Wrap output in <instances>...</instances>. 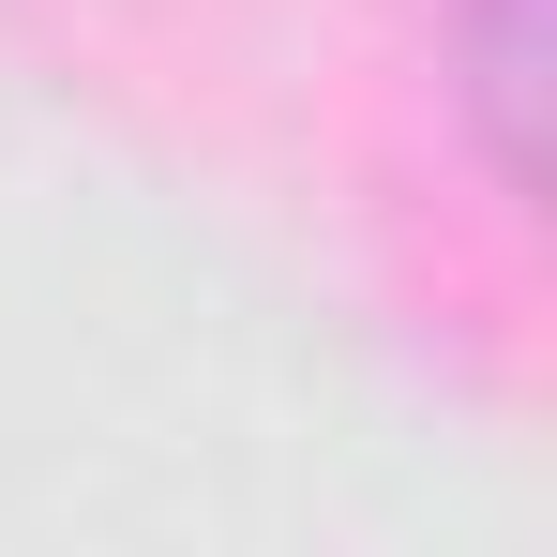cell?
<instances>
[{
  "instance_id": "obj_1",
  "label": "cell",
  "mask_w": 557,
  "mask_h": 557,
  "mask_svg": "<svg viewBox=\"0 0 557 557\" xmlns=\"http://www.w3.org/2000/svg\"><path fill=\"white\" fill-rule=\"evenodd\" d=\"M467 91L497 121V166L512 182H543V0H467Z\"/></svg>"
}]
</instances>
